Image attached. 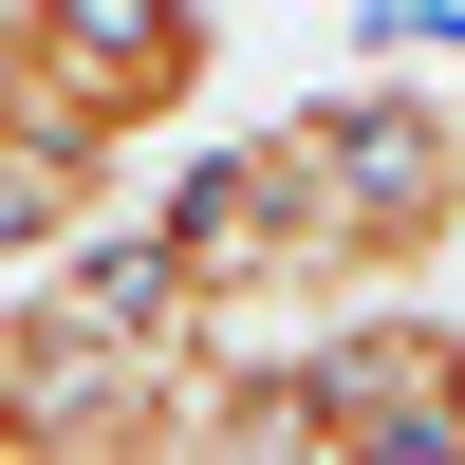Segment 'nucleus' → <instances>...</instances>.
Instances as JSON below:
<instances>
[{
    "label": "nucleus",
    "instance_id": "nucleus-1",
    "mask_svg": "<svg viewBox=\"0 0 465 465\" xmlns=\"http://www.w3.org/2000/svg\"><path fill=\"white\" fill-rule=\"evenodd\" d=\"M205 74H223V0H19V37H0V94L112 168L168 149L205 112Z\"/></svg>",
    "mask_w": 465,
    "mask_h": 465
},
{
    "label": "nucleus",
    "instance_id": "nucleus-2",
    "mask_svg": "<svg viewBox=\"0 0 465 465\" xmlns=\"http://www.w3.org/2000/svg\"><path fill=\"white\" fill-rule=\"evenodd\" d=\"M298 149H317V186H335V261H354V280H429L465 242V94L372 74V94L298 112Z\"/></svg>",
    "mask_w": 465,
    "mask_h": 465
}]
</instances>
